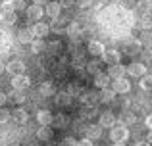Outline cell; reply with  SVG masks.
<instances>
[{
	"instance_id": "1",
	"label": "cell",
	"mask_w": 152,
	"mask_h": 146,
	"mask_svg": "<svg viewBox=\"0 0 152 146\" xmlns=\"http://www.w3.org/2000/svg\"><path fill=\"white\" fill-rule=\"evenodd\" d=\"M110 139L112 142H125L127 139H129V129H127V125L119 123V125H114L110 131Z\"/></svg>"
},
{
	"instance_id": "2",
	"label": "cell",
	"mask_w": 152,
	"mask_h": 146,
	"mask_svg": "<svg viewBox=\"0 0 152 146\" xmlns=\"http://www.w3.org/2000/svg\"><path fill=\"white\" fill-rule=\"evenodd\" d=\"M12 86L18 89V90H25V89H29V86H31V79L27 77L25 73L14 75V77H12Z\"/></svg>"
},
{
	"instance_id": "3",
	"label": "cell",
	"mask_w": 152,
	"mask_h": 146,
	"mask_svg": "<svg viewBox=\"0 0 152 146\" xmlns=\"http://www.w3.org/2000/svg\"><path fill=\"white\" fill-rule=\"evenodd\" d=\"M112 89L118 94H125V92L131 90V83L127 81L125 77H119V79H114V81H112Z\"/></svg>"
},
{
	"instance_id": "4",
	"label": "cell",
	"mask_w": 152,
	"mask_h": 146,
	"mask_svg": "<svg viewBox=\"0 0 152 146\" xmlns=\"http://www.w3.org/2000/svg\"><path fill=\"white\" fill-rule=\"evenodd\" d=\"M102 60L106 62L108 65H114V64H119V62H121V54H119V50H104Z\"/></svg>"
},
{
	"instance_id": "5",
	"label": "cell",
	"mask_w": 152,
	"mask_h": 146,
	"mask_svg": "<svg viewBox=\"0 0 152 146\" xmlns=\"http://www.w3.org/2000/svg\"><path fill=\"white\" fill-rule=\"evenodd\" d=\"M6 69L12 75H21V73H25V64H23L21 60H12V62L6 64Z\"/></svg>"
},
{
	"instance_id": "6",
	"label": "cell",
	"mask_w": 152,
	"mask_h": 146,
	"mask_svg": "<svg viewBox=\"0 0 152 146\" xmlns=\"http://www.w3.org/2000/svg\"><path fill=\"white\" fill-rule=\"evenodd\" d=\"M52 137H54V131L50 129V125H41V127L37 129V139L42 140V142L52 140Z\"/></svg>"
},
{
	"instance_id": "7",
	"label": "cell",
	"mask_w": 152,
	"mask_h": 146,
	"mask_svg": "<svg viewBox=\"0 0 152 146\" xmlns=\"http://www.w3.org/2000/svg\"><path fill=\"white\" fill-rule=\"evenodd\" d=\"M12 119H14L18 125H23V123H27V119H29V113H27V110H23V108H15V110H12Z\"/></svg>"
},
{
	"instance_id": "8",
	"label": "cell",
	"mask_w": 152,
	"mask_h": 146,
	"mask_svg": "<svg viewBox=\"0 0 152 146\" xmlns=\"http://www.w3.org/2000/svg\"><path fill=\"white\" fill-rule=\"evenodd\" d=\"M125 73H127V68L121 65V64H114L108 69V75L112 77V81H114V79H119V77H125Z\"/></svg>"
},
{
	"instance_id": "9",
	"label": "cell",
	"mask_w": 152,
	"mask_h": 146,
	"mask_svg": "<svg viewBox=\"0 0 152 146\" xmlns=\"http://www.w3.org/2000/svg\"><path fill=\"white\" fill-rule=\"evenodd\" d=\"M127 73L131 77H142V75H146V65L145 64H129L127 65Z\"/></svg>"
},
{
	"instance_id": "10",
	"label": "cell",
	"mask_w": 152,
	"mask_h": 146,
	"mask_svg": "<svg viewBox=\"0 0 152 146\" xmlns=\"http://www.w3.org/2000/svg\"><path fill=\"white\" fill-rule=\"evenodd\" d=\"M98 125L100 127H114L115 125V115L114 113H110V112H104V113H100V117H98Z\"/></svg>"
},
{
	"instance_id": "11",
	"label": "cell",
	"mask_w": 152,
	"mask_h": 146,
	"mask_svg": "<svg viewBox=\"0 0 152 146\" xmlns=\"http://www.w3.org/2000/svg\"><path fill=\"white\" fill-rule=\"evenodd\" d=\"M85 137L91 140H98L102 137V127L100 125H89V127L85 129Z\"/></svg>"
},
{
	"instance_id": "12",
	"label": "cell",
	"mask_w": 152,
	"mask_h": 146,
	"mask_svg": "<svg viewBox=\"0 0 152 146\" xmlns=\"http://www.w3.org/2000/svg\"><path fill=\"white\" fill-rule=\"evenodd\" d=\"M33 33H35V37H37V38H45L46 35L50 33V25L39 21V23H35V25H33Z\"/></svg>"
},
{
	"instance_id": "13",
	"label": "cell",
	"mask_w": 152,
	"mask_h": 146,
	"mask_svg": "<svg viewBox=\"0 0 152 146\" xmlns=\"http://www.w3.org/2000/svg\"><path fill=\"white\" fill-rule=\"evenodd\" d=\"M35 38H37V37H35L33 29H21V31L18 33V41L23 42V44H31Z\"/></svg>"
},
{
	"instance_id": "14",
	"label": "cell",
	"mask_w": 152,
	"mask_h": 146,
	"mask_svg": "<svg viewBox=\"0 0 152 146\" xmlns=\"http://www.w3.org/2000/svg\"><path fill=\"white\" fill-rule=\"evenodd\" d=\"M25 12H27V17L33 19V21H37V19L42 17V6H39V4H31Z\"/></svg>"
},
{
	"instance_id": "15",
	"label": "cell",
	"mask_w": 152,
	"mask_h": 146,
	"mask_svg": "<svg viewBox=\"0 0 152 146\" xmlns=\"http://www.w3.org/2000/svg\"><path fill=\"white\" fill-rule=\"evenodd\" d=\"M110 81H112V77L108 73H96L94 75V86L96 89H106L110 85Z\"/></svg>"
},
{
	"instance_id": "16",
	"label": "cell",
	"mask_w": 152,
	"mask_h": 146,
	"mask_svg": "<svg viewBox=\"0 0 152 146\" xmlns=\"http://www.w3.org/2000/svg\"><path fill=\"white\" fill-rule=\"evenodd\" d=\"M37 121H39L41 125H52L54 115H52L48 110H39V112H37Z\"/></svg>"
},
{
	"instance_id": "17",
	"label": "cell",
	"mask_w": 152,
	"mask_h": 146,
	"mask_svg": "<svg viewBox=\"0 0 152 146\" xmlns=\"http://www.w3.org/2000/svg\"><path fill=\"white\" fill-rule=\"evenodd\" d=\"M87 50H89L91 56H102L106 48H104V44H102L100 41H91V42H89V48H87Z\"/></svg>"
},
{
	"instance_id": "18",
	"label": "cell",
	"mask_w": 152,
	"mask_h": 146,
	"mask_svg": "<svg viewBox=\"0 0 152 146\" xmlns=\"http://www.w3.org/2000/svg\"><path fill=\"white\" fill-rule=\"evenodd\" d=\"M60 12H62V4L60 2H48L46 4V14L50 15V17H58L60 15Z\"/></svg>"
},
{
	"instance_id": "19",
	"label": "cell",
	"mask_w": 152,
	"mask_h": 146,
	"mask_svg": "<svg viewBox=\"0 0 152 146\" xmlns=\"http://www.w3.org/2000/svg\"><path fill=\"white\" fill-rule=\"evenodd\" d=\"M54 102L58 106H69L71 104V94L69 92H58V94H54Z\"/></svg>"
},
{
	"instance_id": "20",
	"label": "cell",
	"mask_w": 152,
	"mask_h": 146,
	"mask_svg": "<svg viewBox=\"0 0 152 146\" xmlns=\"http://www.w3.org/2000/svg\"><path fill=\"white\" fill-rule=\"evenodd\" d=\"M81 100L85 102V104H91V106H94L96 102H100V94H96V92H93V90H89V92H83Z\"/></svg>"
},
{
	"instance_id": "21",
	"label": "cell",
	"mask_w": 152,
	"mask_h": 146,
	"mask_svg": "<svg viewBox=\"0 0 152 146\" xmlns=\"http://www.w3.org/2000/svg\"><path fill=\"white\" fill-rule=\"evenodd\" d=\"M115 90L114 89H102V92H100V102H106V104H110V102H114L115 100Z\"/></svg>"
},
{
	"instance_id": "22",
	"label": "cell",
	"mask_w": 152,
	"mask_h": 146,
	"mask_svg": "<svg viewBox=\"0 0 152 146\" xmlns=\"http://www.w3.org/2000/svg\"><path fill=\"white\" fill-rule=\"evenodd\" d=\"M45 48H46V44H45V41H42V38H35V41L31 42V52H33V54L45 52Z\"/></svg>"
},
{
	"instance_id": "23",
	"label": "cell",
	"mask_w": 152,
	"mask_h": 146,
	"mask_svg": "<svg viewBox=\"0 0 152 146\" xmlns=\"http://www.w3.org/2000/svg\"><path fill=\"white\" fill-rule=\"evenodd\" d=\"M8 100L14 102V104H23V102H25V94H23V90H18V89H15L14 92L8 96Z\"/></svg>"
},
{
	"instance_id": "24",
	"label": "cell",
	"mask_w": 152,
	"mask_h": 146,
	"mask_svg": "<svg viewBox=\"0 0 152 146\" xmlns=\"http://www.w3.org/2000/svg\"><path fill=\"white\" fill-rule=\"evenodd\" d=\"M139 25L142 27V29H152V12H148V14H142V17L139 19Z\"/></svg>"
},
{
	"instance_id": "25",
	"label": "cell",
	"mask_w": 152,
	"mask_h": 146,
	"mask_svg": "<svg viewBox=\"0 0 152 146\" xmlns=\"http://www.w3.org/2000/svg\"><path fill=\"white\" fill-rule=\"evenodd\" d=\"M39 92H41L42 94V96H54V86H52V83H42V85L41 86H39Z\"/></svg>"
},
{
	"instance_id": "26",
	"label": "cell",
	"mask_w": 152,
	"mask_h": 146,
	"mask_svg": "<svg viewBox=\"0 0 152 146\" xmlns=\"http://www.w3.org/2000/svg\"><path fill=\"white\" fill-rule=\"evenodd\" d=\"M137 10L141 12V14H148V12H152V0H139L137 2Z\"/></svg>"
},
{
	"instance_id": "27",
	"label": "cell",
	"mask_w": 152,
	"mask_h": 146,
	"mask_svg": "<svg viewBox=\"0 0 152 146\" xmlns=\"http://www.w3.org/2000/svg\"><path fill=\"white\" fill-rule=\"evenodd\" d=\"M125 50H127L129 54H139V52L142 50V44H141V41H131L129 44L125 46Z\"/></svg>"
},
{
	"instance_id": "28",
	"label": "cell",
	"mask_w": 152,
	"mask_h": 146,
	"mask_svg": "<svg viewBox=\"0 0 152 146\" xmlns=\"http://www.w3.org/2000/svg\"><path fill=\"white\" fill-rule=\"evenodd\" d=\"M2 21L6 23V25H14V23L18 21V15H15V10H14V12H4V15H2Z\"/></svg>"
},
{
	"instance_id": "29",
	"label": "cell",
	"mask_w": 152,
	"mask_h": 146,
	"mask_svg": "<svg viewBox=\"0 0 152 146\" xmlns=\"http://www.w3.org/2000/svg\"><path fill=\"white\" fill-rule=\"evenodd\" d=\"M52 123H54L58 129H64V127H67L69 119H67L66 115H62V113H60V115H56V117H54V121H52Z\"/></svg>"
},
{
	"instance_id": "30",
	"label": "cell",
	"mask_w": 152,
	"mask_h": 146,
	"mask_svg": "<svg viewBox=\"0 0 152 146\" xmlns=\"http://www.w3.org/2000/svg\"><path fill=\"white\" fill-rule=\"evenodd\" d=\"M119 123H123V125H133L135 123V115L131 112H123L121 117H119Z\"/></svg>"
},
{
	"instance_id": "31",
	"label": "cell",
	"mask_w": 152,
	"mask_h": 146,
	"mask_svg": "<svg viewBox=\"0 0 152 146\" xmlns=\"http://www.w3.org/2000/svg\"><path fill=\"white\" fill-rule=\"evenodd\" d=\"M141 86L145 90H152V75H148V73L142 75L141 77Z\"/></svg>"
},
{
	"instance_id": "32",
	"label": "cell",
	"mask_w": 152,
	"mask_h": 146,
	"mask_svg": "<svg viewBox=\"0 0 152 146\" xmlns=\"http://www.w3.org/2000/svg\"><path fill=\"white\" fill-rule=\"evenodd\" d=\"M87 71L89 73H100V62H96V60H93V62H89L87 64Z\"/></svg>"
},
{
	"instance_id": "33",
	"label": "cell",
	"mask_w": 152,
	"mask_h": 146,
	"mask_svg": "<svg viewBox=\"0 0 152 146\" xmlns=\"http://www.w3.org/2000/svg\"><path fill=\"white\" fill-rule=\"evenodd\" d=\"M67 35H69L71 38H79V37H81V29H79V25H75V23H73V25L67 29Z\"/></svg>"
},
{
	"instance_id": "34",
	"label": "cell",
	"mask_w": 152,
	"mask_h": 146,
	"mask_svg": "<svg viewBox=\"0 0 152 146\" xmlns=\"http://www.w3.org/2000/svg\"><path fill=\"white\" fill-rule=\"evenodd\" d=\"M2 12H14L15 10V6H14V0H4L2 2Z\"/></svg>"
},
{
	"instance_id": "35",
	"label": "cell",
	"mask_w": 152,
	"mask_h": 146,
	"mask_svg": "<svg viewBox=\"0 0 152 146\" xmlns=\"http://www.w3.org/2000/svg\"><path fill=\"white\" fill-rule=\"evenodd\" d=\"M12 117V113H10V110H6V108H0V123H6L8 119Z\"/></svg>"
},
{
	"instance_id": "36",
	"label": "cell",
	"mask_w": 152,
	"mask_h": 146,
	"mask_svg": "<svg viewBox=\"0 0 152 146\" xmlns=\"http://www.w3.org/2000/svg\"><path fill=\"white\" fill-rule=\"evenodd\" d=\"M93 2H94V0H75V4H77L79 8H91Z\"/></svg>"
},
{
	"instance_id": "37",
	"label": "cell",
	"mask_w": 152,
	"mask_h": 146,
	"mask_svg": "<svg viewBox=\"0 0 152 146\" xmlns=\"http://www.w3.org/2000/svg\"><path fill=\"white\" fill-rule=\"evenodd\" d=\"M62 146H77V140H75L73 137H66V139L62 140Z\"/></svg>"
},
{
	"instance_id": "38",
	"label": "cell",
	"mask_w": 152,
	"mask_h": 146,
	"mask_svg": "<svg viewBox=\"0 0 152 146\" xmlns=\"http://www.w3.org/2000/svg\"><path fill=\"white\" fill-rule=\"evenodd\" d=\"M67 92H69L71 96H77V94H81V89H79L77 85H69V89H67Z\"/></svg>"
},
{
	"instance_id": "39",
	"label": "cell",
	"mask_w": 152,
	"mask_h": 146,
	"mask_svg": "<svg viewBox=\"0 0 152 146\" xmlns=\"http://www.w3.org/2000/svg\"><path fill=\"white\" fill-rule=\"evenodd\" d=\"M14 6H15V10H23V8L27 10V4H25V0H14Z\"/></svg>"
},
{
	"instance_id": "40",
	"label": "cell",
	"mask_w": 152,
	"mask_h": 146,
	"mask_svg": "<svg viewBox=\"0 0 152 146\" xmlns=\"http://www.w3.org/2000/svg\"><path fill=\"white\" fill-rule=\"evenodd\" d=\"M77 146H94V144H93V140H91V139H87V137H85V139L77 140Z\"/></svg>"
},
{
	"instance_id": "41",
	"label": "cell",
	"mask_w": 152,
	"mask_h": 146,
	"mask_svg": "<svg viewBox=\"0 0 152 146\" xmlns=\"http://www.w3.org/2000/svg\"><path fill=\"white\" fill-rule=\"evenodd\" d=\"M60 4H62V6H66V8H71L75 4V0H60Z\"/></svg>"
},
{
	"instance_id": "42",
	"label": "cell",
	"mask_w": 152,
	"mask_h": 146,
	"mask_svg": "<svg viewBox=\"0 0 152 146\" xmlns=\"http://www.w3.org/2000/svg\"><path fill=\"white\" fill-rule=\"evenodd\" d=\"M6 102H8V96H6L4 92H0V108H2V106L6 104Z\"/></svg>"
},
{
	"instance_id": "43",
	"label": "cell",
	"mask_w": 152,
	"mask_h": 146,
	"mask_svg": "<svg viewBox=\"0 0 152 146\" xmlns=\"http://www.w3.org/2000/svg\"><path fill=\"white\" fill-rule=\"evenodd\" d=\"M135 146H150L148 140H139V142H135Z\"/></svg>"
},
{
	"instance_id": "44",
	"label": "cell",
	"mask_w": 152,
	"mask_h": 146,
	"mask_svg": "<svg viewBox=\"0 0 152 146\" xmlns=\"http://www.w3.org/2000/svg\"><path fill=\"white\" fill-rule=\"evenodd\" d=\"M145 123H146V127H148V129H152V115L146 117V121H145Z\"/></svg>"
},
{
	"instance_id": "45",
	"label": "cell",
	"mask_w": 152,
	"mask_h": 146,
	"mask_svg": "<svg viewBox=\"0 0 152 146\" xmlns=\"http://www.w3.org/2000/svg\"><path fill=\"white\" fill-rule=\"evenodd\" d=\"M35 4H39V6H41V4H48V0H33Z\"/></svg>"
},
{
	"instance_id": "46",
	"label": "cell",
	"mask_w": 152,
	"mask_h": 146,
	"mask_svg": "<svg viewBox=\"0 0 152 146\" xmlns=\"http://www.w3.org/2000/svg\"><path fill=\"white\" fill-rule=\"evenodd\" d=\"M146 140L152 144V129H148V137H146Z\"/></svg>"
},
{
	"instance_id": "47",
	"label": "cell",
	"mask_w": 152,
	"mask_h": 146,
	"mask_svg": "<svg viewBox=\"0 0 152 146\" xmlns=\"http://www.w3.org/2000/svg\"><path fill=\"white\" fill-rule=\"evenodd\" d=\"M4 69H6V65H4V64H2V62H0V73H2V71H4Z\"/></svg>"
},
{
	"instance_id": "48",
	"label": "cell",
	"mask_w": 152,
	"mask_h": 146,
	"mask_svg": "<svg viewBox=\"0 0 152 146\" xmlns=\"http://www.w3.org/2000/svg\"><path fill=\"white\" fill-rule=\"evenodd\" d=\"M112 146H125V144H123V142H114Z\"/></svg>"
},
{
	"instance_id": "49",
	"label": "cell",
	"mask_w": 152,
	"mask_h": 146,
	"mask_svg": "<svg viewBox=\"0 0 152 146\" xmlns=\"http://www.w3.org/2000/svg\"><path fill=\"white\" fill-rule=\"evenodd\" d=\"M29 146H41V142H31Z\"/></svg>"
},
{
	"instance_id": "50",
	"label": "cell",
	"mask_w": 152,
	"mask_h": 146,
	"mask_svg": "<svg viewBox=\"0 0 152 146\" xmlns=\"http://www.w3.org/2000/svg\"><path fill=\"white\" fill-rule=\"evenodd\" d=\"M2 15H4V12H0V21H2Z\"/></svg>"
},
{
	"instance_id": "51",
	"label": "cell",
	"mask_w": 152,
	"mask_h": 146,
	"mask_svg": "<svg viewBox=\"0 0 152 146\" xmlns=\"http://www.w3.org/2000/svg\"><path fill=\"white\" fill-rule=\"evenodd\" d=\"M14 146H18V144H14Z\"/></svg>"
}]
</instances>
